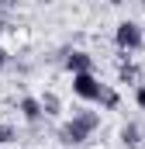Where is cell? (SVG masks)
I'll return each instance as SVG.
<instances>
[{"instance_id": "obj_6", "label": "cell", "mask_w": 145, "mask_h": 149, "mask_svg": "<svg viewBox=\"0 0 145 149\" xmlns=\"http://www.w3.org/2000/svg\"><path fill=\"white\" fill-rule=\"evenodd\" d=\"M117 142H121L124 149H138V146L145 142V132H142V125H138V121H124V125L117 128Z\"/></svg>"}, {"instance_id": "obj_7", "label": "cell", "mask_w": 145, "mask_h": 149, "mask_svg": "<svg viewBox=\"0 0 145 149\" xmlns=\"http://www.w3.org/2000/svg\"><path fill=\"white\" fill-rule=\"evenodd\" d=\"M117 83H131V87L142 83V70H138V63L131 56H121L117 59Z\"/></svg>"}, {"instance_id": "obj_3", "label": "cell", "mask_w": 145, "mask_h": 149, "mask_svg": "<svg viewBox=\"0 0 145 149\" xmlns=\"http://www.w3.org/2000/svg\"><path fill=\"white\" fill-rule=\"evenodd\" d=\"M100 90H104V83H100V76H97V73H79V76H72V94H76L83 104H97Z\"/></svg>"}, {"instance_id": "obj_10", "label": "cell", "mask_w": 145, "mask_h": 149, "mask_svg": "<svg viewBox=\"0 0 145 149\" xmlns=\"http://www.w3.org/2000/svg\"><path fill=\"white\" fill-rule=\"evenodd\" d=\"M97 104H100V111H117V108H121V94H117V87L104 83V90H100Z\"/></svg>"}, {"instance_id": "obj_13", "label": "cell", "mask_w": 145, "mask_h": 149, "mask_svg": "<svg viewBox=\"0 0 145 149\" xmlns=\"http://www.w3.org/2000/svg\"><path fill=\"white\" fill-rule=\"evenodd\" d=\"M7 66H10V52H3V49H0V73H3Z\"/></svg>"}, {"instance_id": "obj_5", "label": "cell", "mask_w": 145, "mask_h": 149, "mask_svg": "<svg viewBox=\"0 0 145 149\" xmlns=\"http://www.w3.org/2000/svg\"><path fill=\"white\" fill-rule=\"evenodd\" d=\"M17 114H21V118H24L31 128L45 121V114H41V104H38V97H35V94H24V97L17 101Z\"/></svg>"}, {"instance_id": "obj_8", "label": "cell", "mask_w": 145, "mask_h": 149, "mask_svg": "<svg viewBox=\"0 0 145 149\" xmlns=\"http://www.w3.org/2000/svg\"><path fill=\"white\" fill-rule=\"evenodd\" d=\"M72 121H76L86 135H93V132L100 128V111H93V108H86V104H83V108H76V111H72Z\"/></svg>"}, {"instance_id": "obj_14", "label": "cell", "mask_w": 145, "mask_h": 149, "mask_svg": "<svg viewBox=\"0 0 145 149\" xmlns=\"http://www.w3.org/2000/svg\"><path fill=\"white\" fill-rule=\"evenodd\" d=\"M142 31H145V21H142Z\"/></svg>"}, {"instance_id": "obj_2", "label": "cell", "mask_w": 145, "mask_h": 149, "mask_svg": "<svg viewBox=\"0 0 145 149\" xmlns=\"http://www.w3.org/2000/svg\"><path fill=\"white\" fill-rule=\"evenodd\" d=\"M62 70L72 73V76L93 73V70H97V59H93L86 49H62Z\"/></svg>"}, {"instance_id": "obj_1", "label": "cell", "mask_w": 145, "mask_h": 149, "mask_svg": "<svg viewBox=\"0 0 145 149\" xmlns=\"http://www.w3.org/2000/svg\"><path fill=\"white\" fill-rule=\"evenodd\" d=\"M114 45L121 49V56H135L138 49H145L142 21H135V17H121V21L114 24Z\"/></svg>"}, {"instance_id": "obj_9", "label": "cell", "mask_w": 145, "mask_h": 149, "mask_svg": "<svg viewBox=\"0 0 145 149\" xmlns=\"http://www.w3.org/2000/svg\"><path fill=\"white\" fill-rule=\"evenodd\" d=\"M38 104H41V114H45V118H59V114H62V97H59L55 90L38 94Z\"/></svg>"}, {"instance_id": "obj_11", "label": "cell", "mask_w": 145, "mask_h": 149, "mask_svg": "<svg viewBox=\"0 0 145 149\" xmlns=\"http://www.w3.org/2000/svg\"><path fill=\"white\" fill-rule=\"evenodd\" d=\"M10 142H17V128L10 121H0V146H10Z\"/></svg>"}, {"instance_id": "obj_12", "label": "cell", "mask_w": 145, "mask_h": 149, "mask_svg": "<svg viewBox=\"0 0 145 149\" xmlns=\"http://www.w3.org/2000/svg\"><path fill=\"white\" fill-rule=\"evenodd\" d=\"M131 97H135V108H138V111H145V83H138V87L131 90Z\"/></svg>"}, {"instance_id": "obj_4", "label": "cell", "mask_w": 145, "mask_h": 149, "mask_svg": "<svg viewBox=\"0 0 145 149\" xmlns=\"http://www.w3.org/2000/svg\"><path fill=\"white\" fill-rule=\"evenodd\" d=\"M86 139H90V135H86V132H83V128H79L72 118H66V121L55 128V142H59V146H66V149H79V146H86Z\"/></svg>"}]
</instances>
